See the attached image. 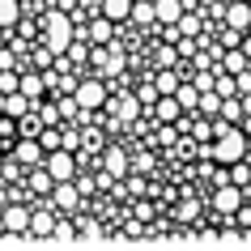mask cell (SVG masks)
Segmentation results:
<instances>
[{"instance_id":"obj_1","label":"cell","mask_w":251,"mask_h":251,"mask_svg":"<svg viewBox=\"0 0 251 251\" xmlns=\"http://www.w3.org/2000/svg\"><path fill=\"white\" fill-rule=\"evenodd\" d=\"M90 64H94V73H98L102 81H115V77L128 73V55H124V47H119L115 39H111V43H94Z\"/></svg>"},{"instance_id":"obj_2","label":"cell","mask_w":251,"mask_h":251,"mask_svg":"<svg viewBox=\"0 0 251 251\" xmlns=\"http://www.w3.org/2000/svg\"><path fill=\"white\" fill-rule=\"evenodd\" d=\"M73 34H77V26H73V13H64V9H51V13L43 17V43H47L55 55L68 51Z\"/></svg>"},{"instance_id":"obj_3","label":"cell","mask_w":251,"mask_h":251,"mask_svg":"<svg viewBox=\"0 0 251 251\" xmlns=\"http://www.w3.org/2000/svg\"><path fill=\"white\" fill-rule=\"evenodd\" d=\"M141 98L136 94H128V90H111V98H106V115L111 119H119V124H136L141 119Z\"/></svg>"},{"instance_id":"obj_4","label":"cell","mask_w":251,"mask_h":251,"mask_svg":"<svg viewBox=\"0 0 251 251\" xmlns=\"http://www.w3.org/2000/svg\"><path fill=\"white\" fill-rule=\"evenodd\" d=\"M30 213L22 200H9L4 209H0V234H30Z\"/></svg>"},{"instance_id":"obj_5","label":"cell","mask_w":251,"mask_h":251,"mask_svg":"<svg viewBox=\"0 0 251 251\" xmlns=\"http://www.w3.org/2000/svg\"><path fill=\"white\" fill-rule=\"evenodd\" d=\"M243 200H247V187H238V183H217L213 187V213H222V217H234Z\"/></svg>"},{"instance_id":"obj_6","label":"cell","mask_w":251,"mask_h":251,"mask_svg":"<svg viewBox=\"0 0 251 251\" xmlns=\"http://www.w3.org/2000/svg\"><path fill=\"white\" fill-rule=\"evenodd\" d=\"M106 81H77V90H73V98H77L81 111H98V106H106Z\"/></svg>"},{"instance_id":"obj_7","label":"cell","mask_w":251,"mask_h":251,"mask_svg":"<svg viewBox=\"0 0 251 251\" xmlns=\"http://www.w3.org/2000/svg\"><path fill=\"white\" fill-rule=\"evenodd\" d=\"M43 166L51 171L55 183H68V179H77V158H73V149H51Z\"/></svg>"},{"instance_id":"obj_8","label":"cell","mask_w":251,"mask_h":251,"mask_svg":"<svg viewBox=\"0 0 251 251\" xmlns=\"http://www.w3.org/2000/svg\"><path fill=\"white\" fill-rule=\"evenodd\" d=\"M98 166H102L111 179H128V171H132V158H128V153H124L119 145H106V149H102V162H98Z\"/></svg>"},{"instance_id":"obj_9","label":"cell","mask_w":251,"mask_h":251,"mask_svg":"<svg viewBox=\"0 0 251 251\" xmlns=\"http://www.w3.org/2000/svg\"><path fill=\"white\" fill-rule=\"evenodd\" d=\"M13 158L30 171V166H43V162H47V149L39 145V136H22V141L13 145Z\"/></svg>"},{"instance_id":"obj_10","label":"cell","mask_w":251,"mask_h":251,"mask_svg":"<svg viewBox=\"0 0 251 251\" xmlns=\"http://www.w3.org/2000/svg\"><path fill=\"white\" fill-rule=\"evenodd\" d=\"M51 204H55V209H64V213H77V209H81V187H77V179L55 183V187H51Z\"/></svg>"},{"instance_id":"obj_11","label":"cell","mask_w":251,"mask_h":251,"mask_svg":"<svg viewBox=\"0 0 251 251\" xmlns=\"http://www.w3.org/2000/svg\"><path fill=\"white\" fill-rule=\"evenodd\" d=\"M26 111H34V98H26L22 90H13V94H0V115H9V119H22Z\"/></svg>"},{"instance_id":"obj_12","label":"cell","mask_w":251,"mask_h":251,"mask_svg":"<svg viewBox=\"0 0 251 251\" xmlns=\"http://www.w3.org/2000/svg\"><path fill=\"white\" fill-rule=\"evenodd\" d=\"M226 26H234V30L247 34L251 30V0H230L226 4Z\"/></svg>"},{"instance_id":"obj_13","label":"cell","mask_w":251,"mask_h":251,"mask_svg":"<svg viewBox=\"0 0 251 251\" xmlns=\"http://www.w3.org/2000/svg\"><path fill=\"white\" fill-rule=\"evenodd\" d=\"M26 187L34 192V196H51L55 179H51V171H47V166H30V175H26Z\"/></svg>"},{"instance_id":"obj_14","label":"cell","mask_w":251,"mask_h":251,"mask_svg":"<svg viewBox=\"0 0 251 251\" xmlns=\"http://www.w3.org/2000/svg\"><path fill=\"white\" fill-rule=\"evenodd\" d=\"M179 115H183V106H179L175 94H162L158 102H153V119H158V124H175Z\"/></svg>"},{"instance_id":"obj_15","label":"cell","mask_w":251,"mask_h":251,"mask_svg":"<svg viewBox=\"0 0 251 251\" xmlns=\"http://www.w3.org/2000/svg\"><path fill=\"white\" fill-rule=\"evenodd\" d=\"M51 234H55V217L47 209H34L30 213V234L26 238H51Z\"/></svg>"},{"instance_id":"obj_16","label":"cell","mask_w":251,"mask_h":251,"mask_svg":"<svg viewBox=\"0 0 251 251\" xmlns=\"http://www.w3.org/2000/svg\"><path fill=\"white\" fill-rule=\"evenodd\" d=\"M175 30H179V39H200V34H204V13H192V9H187V13L175 22Z\"/></svg>"},{"instance_id":"obj_17","label":"cell","mask_w":251,"mask_h":251,"mask_svg":"<svg viewBox=\"0 0 251 251\" xmlns=\"http://www.w3.org/2000/svg\"><path fill=\"white\" fill-rule=\"evenodd\" d=\"M222 68L230 73V77H238L243 68H251V55L243 51V47H226V51H222Z\"/></svg>"},{"instance_id":"obj_18","label":"cell","mask_w":251,"mask_h":251,"mask_svg":"<svg viewBox=\"0 0 251 251\" xmlns=\"http://www.w3.org/2000/svg\"><path fill=\"white\" fill-rule=\"evenodd\" d=\"M153 9H158V22H162V26H175V22L187 13L183 0H153Z\"/></svg>"},{"instance_id":"obj_19","label":"cell","mask_w":251,"mask_h":251,"mask_svg":"<svg viewBox=\"0 0 251 251\" xmlns=\"http://www.w3.org/2000/svg\"><path fill=\"white\" fill-rule=\"evenodd\" d=\"M115 26L119 22H111V17H102V13L90 17V43H111L115 39Z\"/></svg>"},{"instance_id":"obj_20","label":"cell","mask_w":251,"mask_h":251,"mask_svg":"<svg viewBox=\"0 0 251 251\" xmlns=\"http://www.w3.org/2000/svg\"><path fill=\"white\" fill-rule=\"evenodd\" d=\"M132 4H136V0H102L98 13L111 17V22H128V17H132Z\"/></svg>"},{"instance_id":"obj_21","label":"cell","mask_w":251,"mask_h":251,"mask_svg":"<svg viewBox=\"0 0 251 251\" xmlns=\"http://www.w3.org/2000/svg\"><path fill=\"white\" fill-rule=\"evenodd\" d=\"M153 85H158V94H175L183 85V77H179V68H158L153 73Z\"/></svg>"},{"instance_id":"obj_22","label":"cell","mask_w":251,"mask_h":251,"mask_svg":"<svg viewBox=\"0 0 251 251\" xmlns=\"http://www.w3.org/2000/svg\"><path fill=\"white\" fill-rule=\"evenodd\" d=\"M26 60H30V64H34V68H39V73H43V68H55V51H51V47H47V43H34V47H30V55H26Z\"/></svg>"},{"instance_id":"obj_23","label":"cell","mask_w":251,"mask_h":251,"mask_svg":"<svg viewBox=\"0 0 251 251\" xmlns=\"http://www.w3.org/2000/svg\"><path fill=\"white\" fill-rule=\"evenodd\" d=\"M22 94H26V98H34V102L47 94V85H43V73H39V68H34V73H22Z\"/></svg>"},{"instance_id":"obj_24","label":"cell","mask_w":251,"mask_h":251,"mask_svg":"<svg viewBox=\"0 0 251 251\" xmlns=\"http://www.w3.org/2000/svg\"><path fill=\"white\" fill-rule=\"evenodd\" d=\"M22 22V0H0V30H13Z\"/></svg>"},{"instance_id":"obj_25","label":"cell","mask_w":251,"mask_h":251,"mask_svg":"<svg viewBox=\"0 0 251 251\" xmlns=\"http://www.w3.org/2000/svg\"><path fill=\"white\" fill-rule=\"evenodd\" d=\"M128 22H136V26H153L158 22V9H153V0H136L132 4V17Z\"/></svg>"},{"instance_id":"obj_26","label":"cell","mask_w":251,"mask_h":251,"mask_svg":"<svg viewBox=\"0 0 251 251\" xmlns=\"http://www.w3.org/2000/svg\"><path fill=\"white\" fill-rule=\"evenodd\" d=\"M200 115H209V119H217L222 115V94L217 90H200V106H196Z\"/></svg>"},{"instance_id":"obj_27","label":"cell","mask_w":251,"mask_h":251,"mask_svg":"<svg viewBox=\"0 0 251 251\" xmlns=\"http://www.w3.org/2000/svg\"><path fill=\"white\" fill-rule=\"evenodd\" d=\"M175 98H179V106H183V111H196V106H200V90H196V81H183V85L175 90Z\"/></svg>"},{"instance_id":"obj_28","label":"cell","mask_w":251,"mask_h":251,"mask_svg":"<svg viewBox=\"0 0 251 251\" xmlns=\"http://www.w3.org/2000/svg\"><path fill=\"white\" fill-rule=\"evenodd\" d=\"M39 145L47 149V153H51V149H64V132H60V124H47V128H43V132H39Z\"/></svg>"},{"instance_id":"obj_29","label":"cell","mask_w":251,"mask_h":251,"mask_svg":"<svg viewBox=\"0 0 251 251\" xmlns=\"http://www.w3.org/2000/svg\"><path fill=\"white\" fill-rule=\"evenodd\" d=\"M179 60H183V55H179V47H153V64L158 68H179Z\"/></svg>"},{"instance_id":"obj_30","label":"cell","mask_w":251,"mask_h":251,"mask_svg":"<svg viewBox=\"0 0 251 251\" xmlns=\"http://www.w3.org/2000/svg\"><path fill=\"white\" fill-rule=\"evenodd\" d=\"M136 98H141V106H145V111H149V106H153V102H158V98H162V94H158V85H153V81H141V85H136Z\"/></svg>"},{"instance_id":"obj_31","label":"cell","mask_w":251,"mask_h":251,"mask_svg":"<svg viewBox=\"0 0 251 251\" xmlns=\"http://www.w3.org/2000/svg\"><path fill=\"white\" fill-rule=\"evenodd\" d=\"M179 136H183V132H179L175 124H158V136H153V141H158L162 149H175V141H179Z\"/></svg>"},{"instance_id":"obj_32","label":"cell","mask_w":251,"mask_h":251,"mask_svg":"<svg viewBox=\"0 0 251 251\" xmlns=\"http://www.w3.org/2000/svg\"><path fill=\"white\" fill-rule=\"evenodd\" d=\"M43 128H47V124L39 119V111H26V115H22V136H39Z\"/></svg>"},{"instance_id":"obj_33","label":"cell","mask_w":251,"mask_h":251,"mask_svg":"<svg viewBox=\"0 0 251 251\" xmlns=\"http://www.w3.org/2000/svg\"><path fill=\"white\" fill-rule=\"evenodd\" d=\"M230 183H238V187H251V166H247V158L230 166Z\"/></svg>"},{"instance_id":"obj_34","label":"cell","mask_w":251,"mask_h":251,"mask_svg":"<svg viewBox=\"0 0 251 251\" xmlns=\"http://www.w3.org/2000/svg\"><path fill=\"white\" fill-rule=\"evenodd\" d=\"M34 111H39L43 124H64V119H60V106H55V102H43V98H39V102H34Z\"/></svg>"},{"instance_id":"obj_35","label":"cell","mask_w":251,"mask_h":251,"mask_svg":"<svg viewBox=\"0 0 251 251\" xmlns=\"http://www.w3.org/2000/svg\"><path fill=\"white\" fill-rule=\"evenodd\" d=\"M222 119H230V124H234V119H243V98H222Z\"/></svg>"},{"instance_id":"obj_36","label":"cell","mask_w":251,"mask_h":251,"mask_svg":"<svg viewBox=\"0 0 251 251\" xmlns=\"http://www.w3.org/2000/svg\"><path fill=\"white\" fill-rule=\"evenodd\" d=\"M13 90H22V77L13 68H0V94H13Z\"/></svg>"},{"instance_id":"obj_37","label":"cell","mask_w":251,"mask_h":251,"mask_svg":"<svg viewBox=\"0 0 251 251\" xmlns=\"http://www.w3.org/2000/svg\"><path fill=\"white\" fill-rule=\"evenodd\" d=\"M196 217H200V204H196V200H183V204L175 209V222H196Z\"/></svg>"},{"instance_id":"obj_38","label":"cell","mask_w":251,"mask_h":251,"mask_svg":"<svg viewBox=\"0 0 251 251\" xmlns=\"http://www.w3.org/2000/svg\"><path fill=\"white\" fill-rule=\"evenodd\" d=\"M39 26H43V17H39ZM39 26H34L30 17H22V22H17L13 30H17V39H26V43H30V39H34V34H39Z\"/></svg>"},{"instance_id":"obj_39","label":"cell","mask_w":251,"mask_h":251,"mask_svg":"<svg viewBox=\"0 0 251 251\" xmlns=\"http://www.w3.org/2000/svg\"><path fill=\"white\" fill-rule=\"evenodd\" d=\"M77 234H90V238H102V226L94 217H77Z\"/></svg>"},{"instance_id":"obj_40","label":"cell","mask_w":251,"mask_h":251,"mask_svg":"<svg viewBox=\"0 0 251 251\" xmlns=\"http://www.w3.org/2000/svg\"><path fill=\"white\" fill-rule=\"evenodd\" d=\"M153 166H158V158H153V153H136V158H132V171H141V175H149Z\"/></svg>"},{"instance_id":"obj_41","label":"cell","mask_w":251,"mask_h":251,"mask_svg":"<svg viewBox=\"0 0 251 251\" xmlns=\"http://www.w3.org/2000/svg\"><path fill=\"white\" fill-rule=\"evenodd\" d=\"M64 149H73V153L81 149V132H77V124H68V128H64Z\"/></svg>"},{"instance_id":"obj_42","label":"cell","mask_w":251,"mask_h":251,"mask_svg":"<svg viewBox=\"0 0 251 251\" xmlns=\"http://www.w3.org/2000/svg\"><path fill=\"white\" fill-rule=\"evenodd\" d=\"M222 47H243V30L226 26V34H222Z\"/></svg>"},{"instance_id":"obj_43","label":"cell","mask_w":251,"mask_h":251,"mask_svg":"<svg viewBox=\"0 0 251 251\" xmlns=\"http://www.w3.org/2000/svg\"><path fill=\"white\" fill-rule=\"evenodd\" d=\"M51 238H77V222H55V234Z\"/></svg>"},{"instance_id":"obj_44","label":"cell","mask_w":251,"mask_h":251,"mask_svg":"<svg viewBox=\"0 0 251 251\" xmlns=\"http://www.w3.org/2000/svg\"><path fill=\"white\" fill-rule=\"evenodd\" d=\"M175 47H179V55L187 60V55H196V51H200V39H179Z\"/></svg>"},{"instance_id":"obj_45","label":"cell","mask_w":251,"mask_h":251,"mask_svg":"<svg viewBox=\"0 0 251 251\" xmlns=\"http://www.w3.org/2000/svg\"><path fill=\"white\" fill-rule=\"evenodd\" d=\"M234 85H238V94H251V68H243V73H238Z\"/></svg>"},{"instance_id":"obj_46","label":"cell","mask_w":251,"mask_h":251,"mask_svg":"<svg viewBox=\"0 0 251 251\" xmlns=\"http://www.w3.org/2000/svg\"><path fill=\"white\" fill-rule=\"evenodd\" d=\"M0 68H17V51H13V47L0 51Z\"/></svg>"},{"instance_id":"obj_47","label":"cell","mask_w":251,"mask_h":251,"mask_svg":"<svg viewBox=\"0 0 251 251\" xmlns=\"http://www.w3.org/2000/svg\"><path fill=\"white\" fill-rule=\"evenodd\" d=\"M234 222L243 226V230H251V209H243V204H238V213H234Z\"/></svg>"},{"instance_id":"obj_48","label":"cell","mask_w":251,"mask_h":251,"mask_svg":"<svg viewBox=\"0 0 251 251\" xmlns=\"http://www.w3.org/2000/svg\"><path fill=\"white\" fill-rule=\"evenodd\" d=\"M243 98V115H251V94H238Z\"/></svg>"},{"instance_id":"obj_49","label":"cell","mask_w":251,"mask_h":251,"mask_svg":"<svg viewBox=\"0 0 251 251\" xmlns=\"http://www.w3.org/2000/svg\"><path fill=\"white\" fill-rule=\"evenodd\" d=\"M98 4H102V0H81V9H98Z\"/></svg>"},{"instance_id":"obj_50","label":"cell","mask_w":251,"mask_h":251,"mask_svg":"<svg viewBox=\"0 0 251 251\" xmlns=\"http://www.w3.org/2000/svg\"><path fill=\"white\" fill-rule=\"evenodd\" d=\"M243 51H247V55H251V34H243Z\"/></svg>"}]
</instances>
